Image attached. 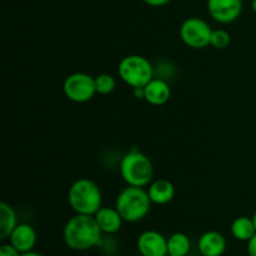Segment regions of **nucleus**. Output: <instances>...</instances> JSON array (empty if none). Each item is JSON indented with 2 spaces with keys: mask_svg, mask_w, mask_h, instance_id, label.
<instances>
[{
  "mask_svg": "<svg viewBox=\"0 0 256 256\" xmlns=\"http://www.w3.org/2000/svg\"><path fill=\"white\" fill-rule=\"evenodd\" d=\"M102 229L94 215L76 214L68 220L62 238L68 248L76 252L92 249L102 242Z\"/></svg>",
  "mask_w": 256,
  "mask_h": 256,
  "instance_id": "nucleus-1",
  "label": "nucleus"
},
{
  "mask_svg": "<svg viewBox=\"0 0 256 256\" xmlns=\"http://www.w3.org/2000/svg\"><path fill=\"white\" fill-rule=\"evenodd\" d=\"M152 204L148 190L128 185L118 195L115 208L124 222H136L149 214Z\"/></svg>",
  "mask_w": 256,
  "mask_h": 256,
  "instance_id": "nucleus-2",
  "label": "nucleus"
},
{
  "mask_svg": "<svg viewBox=\"0 0 256 256\" xmlns=\"http://www.w3.org/2000/svg\"><path fill=\"white\" fill-rule=\"evenodd\" d=\"M68 202L76 214L95 215L102 208V195L92 180L82 178L72 182L68 192Z\"/></svg>",
  "mask_w": 256,
  "mask_h": 256,
  "instance_id": "nucleus-3",
  "label": "nucleus"
},
{
  "mask_svg": "<svg viewBox=\"0 0 256 256\" xmlns=\"http://www.w3.org/2000/svg\"><path fill=\"white\" fill-rule=\"evenodd\" d=\"M120 174L130 186L144 188L152 182L154 168L146 155L132 148L120 162Z\"/></svg>",
  "mask_w": 256,
  "mask_h": 256,
  "instance_id": "nucleus-4",
  "label": "nucleus"
},
{
  "mask_svg": "<svg viewBox=\"0 0 256 256\" xmlns=\"http://www.w3.org/2000/svg\"><path fill=\"white\" fill-rule=\"evenodd\" d=\"M119 76L132 88H144L154 79L152 64L142 55H128L118 66Z\"/></svg>",
  "mask_w": 256,
  "mask_h": 256,
  "instance_id": "nucleus-5",
  "label": "nucleus"
},
{
  "mask_svg": "<svg viewBox=\"0 0 256 256\" xmlns=\"http://www.w3.org/2000/svg\"><path fill=\"white\" fill-rule=\"evenodd\" d=\"M212 29L200 18H188L180 26V38L182 42L192 49H204L210 45Z\"/></svg>",
  "mask_w": 256,
  "mask_h": 256,
  "instance_id": "nucleus-6",
  "label": "nucleus"
},
{
  "mask_svg": "<svg viewBox=\"0 0 256 256\" xmlns=\"http://www.w3.org/2000/svg\"><path fill=\"white\" fill-rule=\"evenodd\" d=\"M65 96L74 102H86L96 94L95 78L86 72H74L70 74L62 84Z\"/></svg>",
  "mask_w": 256,
  "mask_h": 256,
  "instance_id": "nucleus-7",
  "label": "nucleus"
},
{
  "mask_svg": "<svg viewBox=\"0 0 256 256\" xmlns=\"http://www.w3.org/2000/svg\"><path fill=\"white\" fill-rule=\"evenodd\" d=\"M208 12L220 24L234 22L242 12V0H208Z\"/></svg>",
  "mask_w": 256,
  "mask_h": 256,
  "instance_id": "nucleus-8",
  "label": "nucleus"
},
{
  "mask_svg": "<svg viewBox=\"0 0 256 256\" xmlns=\"http://www.w3.org/2000/svg\"><path fill=\"white\" fill-rule=\"evenodd\" d=\"M138 250L142 256H166L168 239L159 232L148 230L138 239Z\"/></svg>",
  "mask_w": 256,
  "mask_h": 256,
  "instance_id": "nucleus-9",
  "label": "nucleus"
},
{
  "mask_svg": "<svg viewBox=\"0 0 256 256\" xmlns=\"http://www.w3.org/2000/svg\"><path fill=\"white\" fill-rule=\"evenodd\" d=\"M145 98L144 100L154 106H160L169 102L170 95H172V89L169 84L164 79H152V82H148L144 86Z\"/></svg>",
  "mask_w": 256,
  "mask_h": 256,
  "instance_id": "nucleus-10",
  "label": "nucleus"
},
{
  "mask_svg": "<svg viewBox=\"0 0 256 256\" xmlns=\"http://www.w3.org/2000/svg\"><path fill=\"white\" fill-rule=\"evenodd\" d=\"M10 244L14 245L20 252H32L36 244V232L29 224H18L10 235Z\"/></svg>",
  "mask_w": 256,
  "mask_h": 256,
  "instance_id": "nucleus-11",
  "label": "nucleus"
},
{
  "mask_svg": "<svg viewBox=\"0 0 256 256\" xmlns=\"http://www.w3.org/2000/svg\"><path fill=\"white\" fill-rule=\"evenodd\" d=\"M198 246L202 256H222L226 250V240L224 235L212 230L200 236Z\"/></svg>",
  "mask_w": 256,
  "mask_h": 256,
  "instance_id": "nucleus-12",
  "label": "nucleus"
},
{
  "mask_svg": "<svg viewBox=\"0 0 256 256\" xmlns=\"http://www.w3.org/2000/svg\"><path fill=\"white\" fill-rule=\"evenodd\" d=\"M98 225L105 234H115L122 229V218L116 208H100L99 212L94 215Z\"/></svg>",
  "mask_w": 256,
  "mask_h": 256,
  "instance_id": "nucleus-13",
  "label": "nucleus"
},
{
  "mask_svg": "<svg viewBox=\"0 0 256 256\" xmlns=\"http://www.w3.org/2000/svg\"><path fill=\"white\" fill-rule=\"evenodd\" d=\"M150 200L152 204L165 205L174 199L175 188L172 182L166 179H158L149 184L148 189Z\"/></svg>",
  "mask_w": 256,
  "mask_h": 256,
  "instance_id": "nucleus-14",
  "label": "nucleus"
},
{
  "mask_svg": "<svg viewBox=\"0 0 256 256\" xmlns=\"http://www.w3.org/2000/svg\"><path fill=\"white\" fill-rule=\"evenodd\" d=\"M18 225L16 212L8 202H0V239H9Z\"/></svg>",
  "mask_w": 256,
  "mask_h": 256,
  "instance_id": "nucleus-15",
  "label": "nucleus"
},
{
  "mask_svg": "<svg viewBox=\"0 0 256 256\" xmlns=\"http://www.w3.org/2000/svg\"><path fill=\"white\" fill-rule=\"evenodd\" d=\"M232 234L236 240H240V242H249L256 234L252 218H236L232 224Z\"/></svg>",
  "mask_w": 256,
  "mask_h": 256,
  "instance_id": "nucleus-16",
  "label": "nucleus"
},
{
  "mask_svg": "<svg viewBox=\"0 0 256 256\" xmlns=\"http://www.w3.org/2000/svg\"><path fill=\"white\" fill-rule=\"evenodd\" d=\"M192 249V242L188 235L175 232L168 239V255L186 256Z\"/></svg>",
  "mask_w": 256,
  "mask_h": 256,
  "instance_id": "nucleus-17",
  "label": "nucleus"
},
{
  "mask_svg": "<svg viewBox=\"0 0 256 256\" xmlns=\"http://www.w3.org/2000/svg\"><path fill=\"white\" fill-rule=\"evenodd\" d=\"M116 86L115 78L110 74H100L95 78V88H96L98 94L108 95L114 92Z\"/></svg>",
  "mask_w": 256,
  "mask_h": 256,
  "instance_id": "nucleus-18",
  "label": "nucleus"
},
{
  "mask_svg": "<svg viewBox=\"0 0 256 256\" xmlns=\"http://www.w3.org/2000/svg\"><path fill=\"white\" fill-rule=\"evenodd\" d=\"M232 38L230 34L224 29L212 30V39H210V45L214 46L215 49H225L230 45Z\"/></svg>",
  "mask_w": 256,
  "mask_h": 256,
  "instance_id": "nucleus-19",
  "label": "nucleus"
},
{
  "mask_svg": "<svg viewBox=\"0 0 256 256\" xmlns=\"http://www.w3.org/2000/svg\"><path fill=\"white\" fill-rule=\"evenodd\" d=\"M0 256H22V252L12 244H2L0 246Z\"/></svg>",
  "mask_w": 256,
  "mask_h": 256,
  "instance_id": "nucleus-20",
  "label": "nucleus"
},
{
  "mask_svg": "<svg viewBox=\"0 0 256 256\" xmlns=\"http://www.w3.org/2000/svg\"><path fill=\"white\" fill-rule=\"evenodd\" d=\"M172 0H142V2H145L149 6H154V8H159V6H164V5L169 4Z\"/></svg>",
  "mask_w": 256,
  "mask_h": 256,
  "instance_id": "nucleus-21",
  "label": "nucleus"
},
{
  "mask_svg": "<svg viewBox=\"0 0 256 256\" xmlns=\"http://www.w3.org/2000/svg\"><path fill=\"white\" fill-rule=\"evenodd\" d=\"M248 254L249 256H256V234L248 242Z\"/></svg>",
  "mask_w": 256,
  "mask_h": 256,
  "instance_id": "nucleus-22",
  "label": "nucleus"
},
{
  "mask_svg": "<svg viewBox=\"0 0 256 256\" xmlns=\"http://www.w3.org/2000/svg\"><path fill=\"white\" fill-rule=\"evenodd\" d=\"M134 96L136 98V99H144L145 98L144 88H134Z\"/></svg>",
  "mask_w": 256,
  "mask_h": 256,
  "instance_id": "nucleus-23",
  "label": "nucleus"
},
{
  "mask_svg": "<svg viewBox=\"0 0 256 256\" xmlns=\"http://www.w3.org/2000/svg\"><path fill=\"white\" fill-rule=\"evenodd\" d=\"M22 256H42V254H39V252H22Z\"/></svg>",
  "mask_w": 256,
  "mask_h": 256,
  "instance_id": "nucleus-24",
  "label": "nucleus"
},
{
  "mask_svg": "<svg viewBox=\"0 0 256 256\" xmlns=\"http://www.w3.org/2000/svg\"><path fill=\"white\" fill-rule=\"evenodd\" d=\"M252 10L256 12V0H252Z\"/></svg>",
  "mask_w": 256,
  "mask_h": 256,
  "instance_id": "nucleus-25",
  "label": "nucleus"
},
{
  "mask_svg": "<svg viewBox=\"0 0 256 256\" xmlns=\"http://www.w3.org/2000/svg\"><path fill=\"white\" fill-rule=\"evenodd\" d=\"M252 222H254V225H255V229H256V212H255V214L252 215Z\"/></svg>",
  "mask_w": 256,
  "mask_h": 256,
  "instance_id": "nucleus-26",
  "label": "nucleus"
},
{
  "mask_svg": "<svg viewBox=\"0 0 256 256\" xmlns=\"http://www.w3.org/2000/svg\"><path fill=\"white\" fill-rule=\"evenodd\" d=\"M166 256H172V255H166Z\"/></svg>",
  "mask_w": 256,
  "mask_h": 256,
  "instance_id": "nucleus-27",
  "label": "nucleus"
}]
</instances>
